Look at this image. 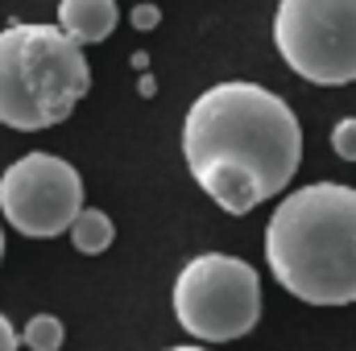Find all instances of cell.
Returning <instances> with one entry per match:
<instances>
[{"mask_svg": "<svg viewBox=\"0 0 356 351\" xmlns=\"http://www.w3.org/2000/svg\"><path fill=\"white\" fill-rule=\"evenodd\" d=\"M58 29L79 46L104 42L116 29V4L112 0H63L58 4Z\"/></svg>", "mask_w": 356, "mask_h": 351, "instance_id": "52a82bcc", "label": "cell"}, {"mask_svg": "<svg viewBox=\"0 0 356 351\" xmlns=\"http://www.w3.org/2000/svg\"><path fill=\"white\" fill-rule=\"evenodd\" d=\"M133 67H137V71H141V75H145V67H149V58H145V54H141V50H137V54H133Z\"/></svg>", "mask_w": 356, "mask_h": 351, "instance_id": "5bb4252c", "label": "cell"}, {"mask_svg": "<svg viewBox=\"0 0 356 351\" xmlns=\"http://www.w3.org/2000/svg\"><path fill=\"white\" fill-rule=\"evenodd\" d=\"M273 46L286 67L319 87L356 79V0H282Z\"/></svg>", "mask_w": 356, "mask_h": 351, "instance_id": "5b68a950", "label": "cell"}, {"mask_svg": "<svg viewBox=\"0 0 356 351\" xmlns=\"http://www.w3.org/2000/svg\"><path fill=\"white\" fill-rule=\"evenodd\" d=\"M17 343H21V339H17L13 323H8V318L0 314V351H17Z\"/></svg>", "mask_w": 356, "mask_h": 351, "instance_id": "7c38bea8", "label": "cell"}, {"mask_svg": "<svg viewBox=\"0 0 356 351\" xmlns=\"http://www.w3.org/2000/svg\"><path fill=\"white\" fill-rule=\"evenodd\" d=\"M83 211V178L54 153H25L0 174V215L29 240L71 236Z\"/></svg>", "mask_w": 356, "mask_h": 351, "instance_id": "8992f818", "label": "cell"}, {"mask_svg": "<svg viewBox=\"0 0 356 351\" xmlns=\"http://www.w3.org/2000/svg\"><path fill=\"white\" fill-rule=\"evenodd\" d=\"M266 264L307 306L356 302V186L315 182L286 194L266 223Z\"/></svg>", "mask_w": 356, "mask_h": 351, "instance_id": "7a4b0ae2", "label": "cell"}, {"mask_svg": "<svg viewBox=\"0 0 356 351\" xmlns=\"http://www.w3.org/2000/svg\"><path fill=\"white\" fill-rule=\"evenodd\" d=\"M21 343L29 351H58L63 348V323L54 314H33L21 331Z\"/></svg>", "mask_w": 356, "mask_h": 351, "instance_id": "9c48e42d", "label": "cell"}, {"mask_svg": "<svg viewBox=\"0 0 356 351\" xmlns=\"http://www.w3.org/2000/svg\"><path fill=\"white\" fill-rule=\"evenodd\" d=\"M88 87L83 46L58 25L13 21L0 29V124L21 132L63 124Z\"/></svg>", "mask_w": 356, "mask_h": 351, "instance_id": "3957f363", "label": "cell"}, {"mask_svg": "<svg viewBox=\"0 0 356 351\" xmlns=\"http://www.w3.org/2000/svg\"><path fill=\"white\" fill-rule=\"evenodd\" d=\"M182 157L191 178L228 215H245L282 194L302 162V128L282 95L228 79L207 87L186 112Z\"/></svg>", "mask_w": 356, "mask_h": 351, "instance_id": "6da1fadb", "label": "cell"}, {"mask_svg": "<svg viewBox=\"0 0 356 351\" xmlns=\"http://www.w3.org/2000/svg\"><path fill=\"white\" fill-rule=\"evenodd\" d=\"M0 261H4V232H0Z\"/></svg>", "mask_w": 356, "mask_h": 351, "instance_id": "2e32d148", "label": "cell"}, {"mask_svg": "<svg viewBox=\"0 0 356 351\" xmlns=\"http://www.w3.org/2000/svg\"><path fill=\"white\" fill-rule=\"evenodd\" d=\"M166 351H211V348H166Z\"/></svg>", "mask_w": 356, "mask_h": 351, "instance_id": "9a60e30c", "label": "cell"}, {"mask_svg": "<svg viewBox=\"0 0 356 351\" xmlns=\"http://www.w3.org/2000/svg\"><path fill=\"white\" fill-rule=\"evenodd\" d=\"M112 240H116V228H112V219L99 207H88L75 219V228H71V244L79 252H88V257H99L104 248H112Z\"/></svg>", "mask_w": 356, "mask_h": 351, "instance_id": "ba28073f", "label": "cell"}, {"mask_svg": "<svg viewBox=\"0 0 356 351\" xmlns=\"http://www.w3.org/2000/svg\"><path fill=\"white\" fill-rule=\"evenodd\" d=\"M178 327L203 343H228L257 327L261 281L257 268L228 252H203L182 264L175 281Z\"/></svg>", "mask_w": 356, "mask_h": 351, "instance_id": "277c9868", "label": "cell"}, {"mask_svg": "<svg viewBox=\"0 0 356 351\" xmlns=\"http://www.w3.org/2000/svg\"><path fill=\"white\" fill-rule=\"evenodd\" d=\"M332 149L344 157V162H356V120H340L332 128Z\"/></svg>", "mask_w": 356, "mask_h": 351, "instance_id": "30bf717a", "label": "cell"}, {"mask_svg": "<svg viewBox=\"0 0 356 351\" xmlns=\"http://www.w3.org/2000/svg\"><path fill=\"white\" fill-rule=\"evenodd\" d=\"M137 91H141V95H154V91H158V83H154L149 75H141V79H137Z\"/></svg>", "mask_w": 356, "mask_h": 351, "instance_id": "4fadbf2b", "label": "cell"}, {"mask_svg": "<svg viewBox=\"0 0 356 351\" xmlns=\"http://www.w3.org/2000/svg\"><path fill=\"white\" fill-rule=\"evenodd\" d=\"M158 21H162V8H154V4H137V8H133V29L149 33Z\"/></svg>", "mask_w": 356, "mask_h": 351, "instance_id": "8fae6325", "label": "cell"}]
</instances>
